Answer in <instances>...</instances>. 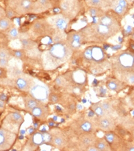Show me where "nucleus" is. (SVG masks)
<instances>
[{
    "label": "nucleus",
    "mask_w": 134,
    "mask_h": 151,
    "mask_svg": "<svg viewBox=\"0 0 134 151\" xmlns=\"http://www.w3.org/2000/svg\"><path fill=\"white\" fill-rule=\"evenodd\" d=\"M73 50L67 42L59 41L51 46L43 55L44 65L46 67H56L67 62L72 56Z\"/></svg>",
    "instance_id": "nucleus-1"
},
{
    "label": "nucleus",
    "mask_w": 134,
    "mask_h": 151,
    "mask_svg": "<svg viewBox=\"0 0 134 151\" xmlns=\"http://www.w3.org/2000/svg\"><path fill=\"white\" fill-rule=\"evenodd\" d=\"M120 30L103 25L101 23L92 24L80 30L85 42H103L119 32Z\"/></svg>",
    "instance_id": "nucleus-2"
},
{
    "label": "nucleus",
    "mask_w": 134,
    "mask_h": 151,
    "mask_svg": "<svg viewBox=\"0 0 134 151\" xmlns=\"http://www.w3.org/2000/svg\"><path fill=\"white\" fill-rule=\"evenodd\" d=\"M82 59L85 63L90 65V70L93 74L100 73L105 69L107 63L106 53L99 46H90L82 52Z\"/></svg>",
    "instance_id": "nucleus-3"
},
{
    "label": "nucleus",
    "mask_w": 134,
    "mask_h": 151,
    "mask_svg": "<svg viewBox=\"0 0 134 151\" xmlns=\"http://www.w3.org/2000/svg\"><path fill=\"white\" fill-rule=\"evenodd\" d=\"M112 67L116 73L123 78L126 75L134 73V52L123 51L112 58Z\"/></svg>",
    "instance_id": "nucleus-4"
},
{
    "label": "nucleus",
    "mask_w": 134,
    "mask_h": 151,
    "mask_svg": "<svg viewBox=\"0 0 134 151\" xmlns=\"http://www.w3.org/2000/svg\"><path fill=\"white\" fill-rule=\"evenodd\" d=\"M60 13L70 20L79 14L81 9L79 0H60L58 3Z\"/></svg>",
    "instance_id": "nucleus-5"
},
{
    "label": "nucleus",
    "mask_w": 134,
    "mask_h": 151,
    "mask_svg": "<svg viewBox=\"0 0 134 151\" xmlns=\"http://www.w3.org/2000/svg\"><path fill=\"white\" fill-rule=\"evenodd\" d=\"M8 6L18 16L32 13L33 0H7Z\"/></svg>",
    "instance_id": "nucleus-6"
},
{
    "label": "nucleus",
    "mask_w": 134,
    "mask_h": 151,
    "mask_svg": "<svg viewBox=\"0 0 134 151\" xmlns=\"http://www.w3.org/2000/svg\"><path fill=\"white\" fill-rule=\"evenodd\" d=\"M54 30V28L50 25L47 19H42L34 21L31 26L32 32L38 36L51 35Z\"/></svg>",
    "instance_id": "nucleus-7"
},
{
    "label": "nucleus",
    "mask_w": 134,
    "mask_h": 151,
    "mask_svg": "<svg viewBox=\"0 0 134 151\" xmlns=\"http://www.w3.org/2000/svg\"><path fill=\"white\" fill-rule=\"evenodd\" d=\"M46 19L50 25L57 30L64 31L69 27L70 20L67 18H66L64 15H62L61 13L50 16Z\"/></svg>",
    "instance_id": "nucleus-8"
},
{
    "label": "nucleus",
    "mask_w": 134,
    "mask_h": 151,
    "mask_svg": "<svg viewBox=\"0 0 134 151\" xmlns=\"http://www.w3.org/2000/svg\"><path fill=\"white\" fill-rule=\"evenodd\" d=\"M16 138L14 133L10 131L1 129L0 130V150H8L13 145Z\"/></svg>",
    "instance_id": "nucleus-9"
},
{
    "label": "nucleus",
    "mask_w": 134,
    "mask_h": 151,
    "mask_svg": "<svg viewBox=\"0 0 134 151\" xmlns=\"http://www.w3.org/2000/svg\"><path fill=\"white\" fill-rule=\"evenodd\" d=\"M66 42L72 50H76L80 48L84 40L80 31H72L67 34Z\"/></svg>",
    "instance_id": "nucleus-10"
},
{
    "label": "nucleus",
    "mask_w": 134,
    "mask_h": 151,
    "mask_svg": "<svg viewBox=\"0 0 134 151\" xmlns=\"http://www.w3.org/2000/svg\"><path fill=\"white\" fill-rule=\"evenodd\" d=\"M96 125L99 129L105 132H109L113 130L115 128V121L110 115H105L103 116L97 117Z\"/></svg>",
    "instance_id": "nucleus-11"
},
{
    "label": "nucleus",
    "mask_w": 134,
    "mask_h": 151,
    "mask_svg": "<svg viewBox=\"0 0 134 151\" xmlns=\"http://www.w3.org/2000/svg\"><path fill=\"white\" fill-rule=\"evenodd\" d=\"M53 5L52 0H36L33 2L32 13H42L52 8Z\"/></svg>",
    "instance_id": "nucleus-12"
},
{
    "label": "nucleus",
    "mask_w": 134,
    "mask_h": 151,
    "mask_svg": "<svg viewBox=\"0 0 134 151\" xmlns=\"http://www.w3.org/2000/svg\"><path fill=\"white\" fill-rule=\"evenodd\" d=\"M30 147H37L45 142H50L51 135L48 133L36 132L31 136L30 139Z\"/></svg>",
    "instance_id": "nucleus-13"
},
{
    "label": "nucleus",
    "mask_w": 134,
    "mask_h": 151,
    "mask_svg": "<svg viewBox=\"0 0 134 151\" xmlns=\"http://www.w3.org/2000/svg\"><path fill=\"white\" fill-rule=\"evenodd\" d=\"M30 95L38 101H44L48 97V90L40 85H34L30 89Z\"/></svg>",
    "instance_id": "nucleus-14"
},
{
    "label": "nucleus",
    "mask_w": 134,
    "mask_h": 151,
    "mask_svg": "<svg viewBox=\"0 0 134 151\" xmlns=\"http://www.w3.org/2000/svg\"><path fill=\"white\" fill-rule=\"evenodd\" d=\"M98 22L103 24V25L109 26V27L120 30V23L118 21V18L111 14L105 13L103 16L100 17Z\"/></svg>",
    "instance_id": "nucleus-15"
},
{
    "label": "nucleus",
    "mask_w": 134,
    "mask_h": 151,
    "mask_svg": "<svg viewBox=\"0 0 134 151\" xmlns=\"http://www.w3.org/2000/svg\"><path fill=\"white\" fill-rule=\"evenodd\" d=\"M32 116L40 120H45L49 116L50 109L44 104L41 103L31 111Z\"/></svg>",
    "instance_id": "nucleus-16"
},
{
    "label": "nucleus",
    "mask_w": 134,
    "mask_h": 151,
    "mask_svg": "<svg viewBox=\"0 0 134 151\" xmlns=\"http://www.w3.org/2000/svg\"><path fill=\"white\" fill-rule=\"evenodd\" d=\"M96 138V136L92 134V132H82L79 136V140L80 145L85 150L90 146L94 145Z\"/></svg>",
    "instance_id": "nucleus-17"
},
{
    "label": "nucleus",
    "mask_w": 134,
    "mask_h": 151,
    "mask_svg": "<svg viewBox=\"0 0 134 151\" xmlns=\"http://www.w3.org/2000/svg\"><path fill=\"white\" fill-rule=\"evenodd\" d=\"M51 135L50 143L57 148H62L66 146V139L64 136L59 132H54Z\"/></svg>",
    "instance_id": "nucleus-18"
},
{
    "label": "nucleus",
    "mask_w": 134,
    "mask_h": 151,
    "mask_svg": "<svg viewBox=\"0 0 134 151\" xmlns=\"http://www.w3.org/2000/svg\"><path fill=\"white\" fill-rule=\"evenodd\" d=\"M16 85L18 88L24 91H28L32 87V81L28 78L19 77L16 81Z\"/></svg>",
    "instance_id": "nucleus-19"
},
{
    "label": "nucleus",
    "mask_w": 134,
    "mask_h": 151,
    "mask_svg": "<svg viewBox=\"0 0 134 151\" xmlns=\"http://www.w3.org/2000/svg\"><path fill=\"white\" fill-rule=\"evenodd\" d=\"M106 86L112 91H119L125 88V84L121 80L110 79L107 81Z\"/></svg>",
    "instance_id": "nucleus-20"
},
{
    "label": "nucleus",
    "mask_w": 134,
    "mask_h": 151,
    "mask_svg": "<svg viewBox=\"0 0 134 151\" xmlns=\"http://www.w3.org/2000/svg\"><path fill=\"white\" fill-rule=\"evenodd\" d=\"M24 106H25V108L26 110L29 111H31L32 109L38 106L39 104L41 103L37 99H35L34 97L31 96H27L24 97Z\"/></svg>",
    "instance_id": "nucleus-21"
},
{
    "label": "nucleus",
    "mask_w": 134,
    "mask_h": 151,
    "mask_svg": "<svg viewBox=\"0 0 134 151\" xmlns=\"http://www.w3.org/2000/svg\"><path fill=\"white\" fill-rule=\"evenodd\" d=\"M80 130L82 132H92L94 130V126L91 121L86 119H82L79 124Z\"/></svg>",
    "instance_id": "nucleus-22"
},
{
    "label": "nucleus",
    "mask_w": 134,
    "mask_h": 151,
    "mask_svg": "<svg viewBox=\"0 0 134 151\" xmlns=\"http://www.w3.org/2000/svg\"><path fill=\"white\" fill-rule=\"evenodd\" d=\"M94 145L95 146L96 148L98 149V150H111V147L109 145L108 142L105 140V138H96L95 142Z\"/></svg>",
    "instance_id": "nucleus-23"
},
{
    "label": "nucleus",
    "mask_w": 134,
    "mask_h": 151,
    "mask_svg": "<svg viewBox=\"0 0 134 151\" xmlns=\"http://www.w3.org/2000/svg\"><path fill=\"white\" fill-rule=\"evenodd\" d=\"M85 1L89 7L103 9L109 6L105 0H85Z\"/></svg>",
    "instance_id": "nucleus-24"
},
{
    "label": "nucleus",
    "mask_w": 134,
    "mask_h": 151,
    "mask_svg": "<svg viewBox=\"0 0 134 151\" xmlns=\"http://www.w3.org/2000/svg\"><path fill=\"white\" fill-rule=\"evenodd\" d=\"M105 140L109 144V145H110V147H111V149L114 145L115 146V145H118L119 140L118 136L115 135V134L112 132L111 131L106 132V134H105Z\"/></svg>",
    "instance_id": "nucleus-25"
},
{
    "label": "nucleus",
    "mask_w": 134,
    "mask_h": 151,
    "mask_svg": "<svg viewBox=\"0 0 134 151\" xmlns=\"http://www.w3.org/2000/svg\"><path fill=\"white\" fill-rule=\"evenodd\" d=\"M91 109L95 113V114L97 115V117L103 116L105 115H107L105 111H104V109H103V108H102L101 102H97V103L92 104L91 107Z\"/></svg>",
    "instance_id": "nucleus-26"
},
{
    "label": "nucleus",
    "mask_w": 134,
    "mask_h": 151,
    "mask_svg": "<svg viewBox=\"0 0 134 151\" xmlns=\"http://www.w3.org/2000/svg\"><path fill=\"white\" fill-rule=\"evenodd\" d=\"M12 27H13V22L10 18L5 16L0 19V29L1 30H9Z\"/></svg>",
    "instance_id": "nucleus-27"
},
{
    "label": "nucleus",
    "mask_w": 134,
    "mask_h": 151,
    "mask_svg": "<svg viewBox=\"0 0 134 151\" xmlns=\"http://www.w3.org/2000/svg\"><path fill=\"white\" fill-rule=\"evenodd\" d=\"M88 13L91 17L94 18H100L103 16L105 12L101 8H95V7H89L88 8Z\"/></svg>",
    "instance_id": "nucleus-28"
},
{
    "label": "nucleus",
    "mask_w": 134,
    "mask_h": 151,
    "mask_svg": "<svg viewBox=\"0 0 134 151\" xmlns=\"http://www.w3.org/2000/svg\"><path fill=\"white\" fill-rule=\"evenodd\" d=\"M111 8L113 9L114 12L119 16H123L124 14H125V12H127L126 11L127 9H128V8H124V7L121 6V5L117 4L116 2H114L113 4L112 5Z\"/></svg>",
    "instance_id": "nucleus-29"
},
{
    "label": "nucleus",
    "mask_w": 134,
    "mask_h": 151,
    "mask_svg": "<svg viewBox=\"0 0 134 151\" xmlns=\"http://www.w3.org/2000/svg\"><path fill=\"white\" fill-rule=\"evenodd\" d=\"M21 45H23V47L24 48H26L27 50H31L35 47V46L36 45V42L34 41H33L31 39H28V38H23L21 39Z\"/></svg>",
    "instance_id": "nucleus-30"
},
{
    "label": "nucleus",
    "mask_w": 134,
    "mask_h": 151,
    "mask_svg": "<svg viewBox=\"0 0 134 151\" xmlns=\"http://www.w3.org/2000/svg\"><path fill=\"white\" fill-rule=\"evenodd\" d=\"M101 104L103 109H104V111H105L106 114L107 115H111V114H113L114 111V109L112 105L109 103V101H101Z\"/></svg>",
    "instance_id": "nucleus-31"
},
{
    "label": "nucleus",
    "mask_w": 134,
    "mask_h": 151,
    "mask_svg": "<svg viewBox=\"0 0 134 151\" xmlns=\"http://www.w3.org/2000/svg\"><path fill=\"white\" fill-rule=\"evenodd\" d=\"M9 117H10L11 120L12 121H14V122H16L17 124H21L24 122L22 116L21 115L20 113L17 112V111L12 112L10 115H9Z\"/></svg>",
    "instance_id": "nucleus-32"
},
{
    "label": "nucleus",
    "mask_w": 134,
    "mask_h": 151,
    "mask_svg": "<svg viewBox=\"0 0 134 151\" xmlns=\"http://www.w3.org/2000/svg\"><path fill=\"white\" fill-rule=\"evenodd\" d=\"M48 101L51 104H57L60 101V97L57 93H51L48 95Z\"/></svg>",
    "instance_id": "nucleus-33"
},
{
    "label": "nucleus",
    "mask_w": 134,
    "mask_h": 151,
    "mask_svg": "<svg viewBox=\"0 0 134 151\" xmlns=\"http://www.w3.org/2000/svg\"><path fill=\"white\" fill-rule=\"evenodd\" d=\"M8 36L11 39H16L18 38L19 36V32L18 30L16 27H12L9 30L8 32Z\"/></svg>",
    "instance_id": "nucleus-34"
},
{
    "label": "nucleus",
    "mask_w": 134,
    "mask_h": 151,
    "mask_svg": "<svg viewBox=\"0 0 134 151\" xmlns=\"http://www.w3.org/2000/svg\"><path fill=\"white\" fill-rule=\"evenodd\" d=\"M0 58H10V53L5 48H0Z\"/></svg>",
    "instance_id": "nucleus-35"
},
{
    "label": "nucleus",
    "mask_w": 134,
    "mask_h": 151,
    "mask_svg": "<svg viewBox=\"0 0 134 151\" xmlns=\"http://www.w3.org/2000/svg\"><path fill=\"white\" fill-rule=\"evenodd\" d=\"M6 16L8 18H13V17H15V16H18V15L14 12L13 10H12L11 9H10L8 7H7V9L6 10Z\"/></svg>",
    "instance_id": "nucleus-36"
},
{
    "label": "nucleus",
    "mask_w": 134,
    "mask_h": 151,
    "mask_svg": "<svg viewBox=\"0 0 134 151\" xmlns=\"http://www.w3.org/2000/svg\"><path fill=\"white\" fill-rule=\"evenodd\" d=\"M10 58H0V67L6 68L8 67Z\"/></svg>",
    "instance_id": "nucleus-37"
},
{
    "label": "nucleus",
    "mask_w": 134,
    "mask_h": 151,
    "mask_svg": "<svg viewBox=\"0 0 134 151\" xmlns=\"http://www.w3.org/2000/svg\"><path fill=\"white\" fill-rule=\"evenodd\" d=\"M24 53L20 50H17L14 51V55L15 56L16 58H19V59H21V58H22L24 57Z\"/></svg>",
    "instance_id": "nucleus-38"
},
{
    "label": "nucleus",
    "mask_w": 134,
    "mask_h": 151,
    "mask_svg": "<svg viewBox=\"0 0 134 151\" xmlns=\"http://www.w3.org/2000/svg\"><path fill=\"white\" fill-rule=\"evenodd\" d=\"M67 109L70 114H74L75 111V104H70L67 107Z\"/></svg>",
    "instance_id": "nucleus-39"
},
{
    "label": "nucleus",
    "mask_w": 134,
    "mask_h": 151,
    "mask_svg": "<svg viewBox=\"0 0 134 151\" xmlns=\"http://www.w3.org/2000/svg\"><path fill=\"white\" fill-rule=\"evenodd\" d=\"M5 16H6V10L1 6H0V19L4 18Z\"/></svg>",
    "instance_id": "nucleus-40"
},
{
    "label": "nucleus",
    "mask_w": 134,
    "mask_h": 151,
    "mask_svg": "<svg viewBox=\"0 0 134 151\" xmlns=\"http://www.w3.org/2000/svg\"><path fill=\"white\" fill-rule=\"evenodd\" d=\"M6 75V71L4 70V68L0 67V78L4 77Z\"/></svg>",
    "instance_id": "nucleus-41"
},
{
    "label": "nucleus",
    "mask_w": 134,
    "mask_h": 151,
    "mask_svg": "<svg viewBox=\"0 0 134 151\" xmlns=\"http://www.w3.org/2000/svg\"><path fill=\"white\" fill-rule=\"evenodd\" d=\"M130 48L132 52H134V40H131L130 42Z\"/></svg>",
    "instance_id": "nucleus-42"
},
{
    "label": "nucleus",
    "mask_w": 134,
    "mask_h": 151,
    "mask_svg": "<svg viewBox=\"0 0 134 151\" xmlns=\"http://www.w3.org/2000/svg\"><path fill=\"white\" fill-rule=\"evenodd\" d=\"M105 1H107V3L108 4L109 6H112V5L113 4V3L116 1V0H105Z\"/></svg>",
    "instance_id": "nucleus-43"
},
{
    "label": "nucleus",
    "mask_w": 134,
    "mask_h": 151,
    "mask_svg": "<svg viewBox=\"0 0 134 151\" xmlns=\"http://www.w3.org/2000/svg\"><path fill=\"white\" fill-rule=\"evenodd\" d=\"M129 150H134V147H131L129 148Z\"/></svg>",
    "instance_id": "nucleus-44"
},
{
    "label": "nucleus",
    "mask_w": 134,
    "mask_h": 151,
    "mask_svg": "<svg viewBox=\"0 0 134 151\" xmlns=\"http://www.w3.org/2000/svg\"><path fill=\"white\" fill-rule=\"evenodd\" d=\"M54 1H58V3H59V1H60V0H54Z\"/></svg>",
    "instance_id": "nucleus-45"
}]
</instances>
